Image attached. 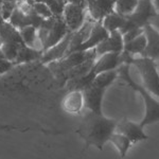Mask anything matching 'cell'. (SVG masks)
Returning <instances> with one entry per match:
<instances>
[{
	"label": "cell",
	"mask_w": 159,
	"mask_h": 159,
	"mask_svg": "<svg viewBox=\"0 0 159 159\" xmlns=\"http://www.w3.org/2000/svg\"><path fill=\"white\" fill-rule=\"evenodd\" d=\"M148 25H151L152 27L155 28L157 31H159V13H157L155 16H153L152 18H151Z\"/></svg>",
	"instance_id": "cb8c5ba5"
},
{
	"label": "cell",
	"mask_w": 159,
	"mask_h": 159,
	"mask_svg": "<svg viewBox=\"0 0 159 159\" xmlns=\"http://www.w3.org/2000/svg\"><path fill=\"white\" fill-rule=\"evenodd\" d=\"M144 34L147 36V46L141 56L150 57L152 60H159V31L151 25L144 27Z\"/></svg>",
	"instance_id": "30bf717a"
},
{
	"label": "cell",
	"mask_w": 159,
	"mask_h": 159,
	"mask_svg": "<svg viewBox=\"0 0 159 159\" xmlns=\"http://www.w3.org/2000/svg\"><path fill=\"white\" fill-rule=\"evenodd\" d=\"M124 48L123 35L119 30L110 32L108 37H106L102 43H100L96 47V52L98 56L108 52L121 53Z\"/></svg>",
	"instance_id": "ba28073f"
},
{
	"label": "cell",
	"mask_w": 159,
	"mask_h": 159,
	"mask_svg": "<svg viewBox=\"0 0 159 159\" xmlns=\"http://www.w3.org/2000/svg\"><path fill=\"white\" fill-rule=\"evenodd\" d=\"M87 10L93 21H102L109 13L114 12L116 0H85Z\"/></svg>",
	"instance_id": "52a82bcc"
},
{
	"label": "cell",
	"mask_w": 159,
	"mask_h": 159,
	"mask_svg": "<svg viewBox=\"0 0 159 159\" xmlns=\"http://www.w3.org/2000/svg\"><path fill=\"white\" fill-rule=\"evenodd\" d=\"M118 76H119V74H118V69L103 71V72H100L98 74H96L91 85L106 89L107 87L110 86L112 83H114L115 80H116Z\"/></svg>",
	"instance_id": "9a60e30c"
},
{
	"label": "cell",
	"mask_w": 159,
	"mask_h": 159,
	"mask_svg": "<svg viewBox=\"0 0 159 159\" xmlns=\"http://www.w3.org/2000/svg\"><path fill=\"white\" fill-rule=\"evenodd\" d=\"M71 36H72V32H69L63 39L60 40L57 43H55L53 47L43 51L45 54L42 56V61H58V60H61V58H63L64 56L67 54Z\"/></svg>",
	"instance_id": "4fadbf2b"
},
{
	"label": "cell",
	"mask_w": 159,
	"mask_h": 159,
	"mask_svg": "<svg viewBox=\"0 0 159 159\" xmlns=\"http://www.w3.org/2000/svg\"><path fill=\"white\" fill-rule=\"evenodd\" d=\"M143 32H144V28H136V29L130 30L125 33V34H123V42H124V43H129L132 39L139 36L140 34H142Z\"/></svg>",
	"instance_id": "603a6c76"
},
{
	"label": "cell",
	"mask_w": 159,
	"mask_h": 159,
	"mask_svg": "<svg viewBox=\"0 0 159 159\" xmlns=\"http://www.w3.org/2000/svg\"><path fill=\"white\" fill-rule=\"evenodd\" d=\"M116 130L118 133H121L126 136L132 143H137L139 141L148 139V137L143 132V126H141V124L129 121L126 118L117 122Z\"/></svg>",
	"instance_id": "8992f818"
},
{
	"label": "cell",
	"mask_w": 159,
	"mask_h": 159,
	"mask_svg": "<svg viewBox=\"0 0 159 159\" xmlns=\"http://www.w3.org/2000/svg\"><path fill=\"white\" fill-rule=\"evenodd\" d=\"M105 89L89 85L83 90L84 105L90 111L96 114H102V99Z\"/></svg>",
	"instance_id": "9c48e42d"
},
{
	"label": "cell",
	"mask_w": 159,
	"mask_h": 159,
	"mask_svg": "<svg viewBox=\"0 0 159 159\" xmlns=\"http://www.w3.org/2000/svg\"><path fill=\"white\" fill-rule=\"evenodd\" d=\"M33 9H34L35 13L37 15H39L42 18L47 19L53 16V13L51 11L50 7L48 6V3L43 1H36L33 3Z\"/></svg>",
	"instance_id": "44dd1931"
},
{
	"label": "cell",
	"mask_w": 159,
	"mask_h": 159,
	"mask_svg": "<svg viewBox=\"0 0 159 159\" xmlns=\"http://www.w3.org/2000/svg\"><path fill=\"white\" fill-rule=\"evenodd\" d=\"M145 46H147V36H145L144 32H143L142 34H140L139 36L132 39L130 42L125 43L123 51L129 53L130 55L141 54L143 52V50L145 49Z\"/></svg>",
	"instance_id": "e0dca14e"
},
{
	"label": "cell",
	"mask_w": 159,
	"mask_h": 159,
	"mask_svg": "<svg viewBox=\"0 0 159 159\" xmlns=\"http://www.w3.org/2000/svg\"><path fill=\"white\" fill-rule=\"evenodd\" d=\"M125 19H126L125 16L119 14V13H117L116 11H114V12L109 13L108 15H106L101 22L105 29L110 33V32H114V31L120 30V28L124 24Z\"/></svg>",
	"instance_id": "2e32d148"
},
{
	"label": "cell",
	"mask_w": 159,
	"mask_h": 159,
	"mask_svg": "<svg viewBox=\"0 0 159 159\" xmlns=\"http://www.w3.org/2000/svg\"><path fill=\"white\" fill-rule=\"evenodd\" d=\"M117 121L104 117L102 114L89 111L84 117L79 127V134L85 140L86 147L98 148L103 150V145L109 141L110 136L116 132Z\"/></svg>",
	"instance_id": "6da1fadb"
},
{
	"label": "cell",
	"mask_w": 159,
	"mask_h": 159,
	"mask_svg": "<svg viewBox=\"0 0 159 159\" xmlns=\"http://www.w3.org/2000/svg\"><path fill=\"white\" fill-rule=\"evenodd\" d=\"M109 32L103 27L101 21H96L91 28V31L89 33L87 39L81 45L79 48V51H85L88 49L96 48L100 43H102L106 37H108Z\"/></svg>",
	"instance_id": "7c38bea8"
},
{
	"label": "cell",
	"mask_w": 159,
	"mask_h": 159,
	"mask_svg": "<svg viewBox=\"0 0 159 159\" xmlns=\"http://www.w3.org/2000/svg\"><path fill=\"white\" fill-rule=\"evenodd\" d=\"M84 106V96L82 90H70L63 101V107L69 114H79Z\"/></svg>",
	"instance_id": "5bb4252c"
},
{
	"label": "cell",
	"mask_w": 159,
	"mask_h": 159,
	"mask_svg": "<svg viewBox=\"0 0 159 159\" xmlns=\"http://www.w3.org/2000/svg\"><path fill=\"white\" fill-rule=\"evenodd\" d=\"M123 63L121 60V53H104V54L100 55V57L97 58L96 61H94L92 71H93L94 74H98L100 72H103V71L117 69Z\"/></svg>",
	"instance_id": "8fae6325"
},
{
	"label": "cell",
	"mask_w": 159,
	"mask_h": 159,
	"mask_svg": "<svg viewBox=\"0 0 159 159\" xmlns=\"http://www.w3.org/2000/svg\"><path fill=\"white\" fill-rule=\"evenodd\" d=\"M61 17H63L65 24L67 25L69 31L74 32L85 24L86 9L76 3L67 2L64 7Z\"/></svg>",
	"instance_id": "277c9868"
},
{
	"label": "cell",
	"mask_w": 159,
	"mask_h": 159,
	"mask_svg": "<svg viewBox=\"0 0 159 159\" xmlns=\"http://www.w3.org/2000/svg\"><path fill=\"white\" fill-rule=\"evenodd\" d=\"M152 2H153L154 7H155L156 11L159 13V0H152Z\"/></svg>",
	"instance_id": "d4e9b609"
},
{
	"label": "cell",
	"mask_w": 159,
	"mask_h": 159,
	"mask_svg": "<svg viewBox=\"0 0 159 159\" xmlns=\"http://www.w3.org/2000/svg\"><path fill=\"white\" fill-rule=\"evenodd\" d=\"M12 67V61L4 55V53L2 52L0 49V74L6 73L7 71H9Z\"/></svg>",
	"instance_id": "7402d4cb"
},
{
	"label": "cell",
	"mask_w": 159,
	"mask_h": 159,
	"mask_svg": "<svg viewBox=\"0 0 159 159\" xmlns=\"http://www.w3.org/2000/svg\"><path fill=\"white\" fill-rule=\"evenodd\" d=\"M157 13L152 0H139L135 11L127 15L126 18L134 22L138 28H144Z\"/></svg>",
	"instance_id": "5b68a950"
},
{
	"label": "cell",
	"mask_w": 159,
	"mask_h": 159,
	"mask_svg": "<svg viewBox=\"0 0 159 159\" xmlns=\"http://www.w3.org/2000/svg\"><path fill=\"white\" fill-rule=\"evenodd\" d=\"M121 60L123 64H129V66L134 65L138 69L144 87L152 94L159 98V72L155 61L145 56L135 57L125 51L121 52Z\"/></svg>",
	"instance_id": "3957f363"
},
{
	"label": "cell",
	"mask_w": 159,
	"mask_h": 159,
	"mask_svg": "<svg viewBox=\"0 0 159 159\" xmlns=\"http://www.w3.org/2000/svg\"><path fill=\"white\" fill-rule=\"evenodd\" d=\"M118 69V74L121 79L124 80L127 83V85L132 87L134 90L139 92L143 99V102L145 104V116L141 121V126H147V125L157 123L159 121V101L153 98L152 93L145 88L144 86H141L137 84L132 79L129 74V64H122Z\"/></svg>",
	"instance_id": "7a4b0ae2"
},
{
	"label": "cell",
	"mask_w": 159,
	"mask_h": 159,
	"mask_svg": "<svg viewBox=\"0 0 159 159\" xmlns=\"http://www.w3.org/2000/svg\"><path fill=\"white\" fill-rule=\"evenodd\" d=\"M40 55V51H37L33 48L29 47L27 45H24L22 47H20V49L18 50L17 56L15 58V61L17 63H22V61H34L36 58L39 57Z\"/></svg>",
	"instance_id": "ffe728a7"
},
{
	"label": "cell",
	"mask_w": 159,
	"mask_h": 159,
	"mask_svg": "<svg viewBox=\"0 0 159 159\" xmlns=\"http://www.w3.org/2000/svg\"><path fill=\"white\" fill-rule=\"evenodd\" d=\"M138 1L139 0H116L114 11L123 15V16H127L135 11Z\"/></svg>",
	"instance_id": "d6986e66"
},
{
	"label": "cell",
	"mask_w": 159,
	"mask_h": 159,
	"mask_svg": "<svg viewBox=\"0 0 159 159\" xmlns=\"http://www.w3.org/2000/svg\"><path fill=\"white\" fill-rule=\"evenodd\" d=\"M109 141L118 148V151H119V153L122 158L125 157L127 151L129 150L130 145H132V142H130V140L126 137V136L121 134V133H118V132L117 133L115 132L114 134L110 136Z\"/></svg>",
	"instance_id": "ac0fdd59"
}]
</instances>
